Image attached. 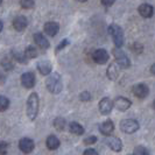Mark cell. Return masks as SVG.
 Wrapping results in <instances>:
<instances>
[{"label": "cell", "instance_id": "obj_1", "mask_svg": "<svg viewBox=\"0 0 155 155\" xmlns=\"http://www.w3.org/2000/svg\"><path fill=\"white\" fill-rule=\"evenodd\" d=\"M46 86L48 91L53 94H58L62 91L63 85H62V78L58 72H53L50 74L46 81Z\"/></svg>", "mask_w": 155, "mask_h": 155}, {"label": "cell", "instance_id": "obj_2", "mask_svg": "<svg viewBox=\"0 0 155 155\" xmlns=\"http://www.w3.org/2000/svg\"><path fill=\"white\" fill-rule=\"evenodd\" d=\"M40 107V98L39 94L36 92H31V96L27 99V117L31 121L36 119L38 113H39Z\"/></svg>", "mask_w": 155, "mask_h": 155}, {"label": "cell", "instance_id": "obj_3", "mask_svg": "<svg viewBox=\"0 0 155 155\" xmlns=\"http://www.w3.org/2000/svg\"><path fill=\"white\" fill-rule=\"evenodd\" d=\"M109 34L112 36V40H113V43H114L116 48H121L125 41L123 28L119 25L112 23L109 26Z\"/></svg>", "mask_w": 155, "mask_h": 155}, {"label": "cell", "instance_id": "obj_4", "mask_svg": "<svg viewBox=\"0 0 155 155\" xmlns=\"http://www.w3.org/2000/svg\"><path fill=\"white\" fill-rule=\"evenodd\" d=\"M112 54L114 56L116 63L118 64L119 68L121 69H128L131 67V61L127 57V55L125 54L124 51L120 48H113L112 49Z\"/></svg>", "mask_w": 155, "mask_h": 155}, {"label": "cell", "instance_id": "obj_5", "mask_svg": "<svg viewBox=\"0 0 155 155\" xmlns=\"http://www.w3.org/2000/svg\"><path fill=\"white\" fill-rule=\"evenodd\" d=\"M140 125L134 119H124L120 121V130L126 134H132L139 130Z\"/></svg>", "mask_w": 155, "mask_h": 155}, {"label": "cell", "instance_id": "obj_6", "mask_svg": "<svg viewBox=\"0 0 155 155\" xmlns=\"http://www.w3.org/2000/svg\"><path fill=\"white\" fill-rule=\"evenodd\" d=\"M132 93L139 99H145L149 94V87L145 83H139L132 87Z\"/></svg>", "mask_w": 155, "mask_h": 155}, {"label": "cell", "instance_id": "obj_7", "mask_svg": "<svg viewBox=\"0 0 155 155\" xmlns=\"http://www.w3.org/2000/svg\"><path fill=\"white\" fill-rule=\"evenodd\" d=\"M110 55L105 49H97L92 53V60L93 62L97 64H105L109 61Z\"/></svg>", "mask_w": 155, "mask_h": 155}, {"label": "cell", "instance_id": "obj_8", "mask_svg": "<svg viewBox=\"0 0 155 155\" xmlns=\"http://www.w3.org/2000/svg\"><path fill=\"white\" fill-rule=\"evenodd\" d=\"M113 110V101L109 97H104L99 101V111L103 116H109Z\"/></svg>", "mask_w": 155, "mask_h": 155}, {"label": "cell", "instance_id": "obj_9", "mask_svg": "<svg viewBox=\"0 0 155 155\" xmlns=\"http://www.w3.org/2000/svg\"><path fill=\"white\" fill-rule=\"evenodd\" d=\"M131 106H132V101L125 97H117L113 101V107H116L118 111H121V112L128 110Z\"/></svg>", "mask_w": 155, "mask_h": 155}, {"label": "cell", "instance_id": "obj_10", "mask_svg": "<svg viewBox=\"0 0 155 155\" xmlns=\"http://www.w3.org/2000/svg\"><path fill=\"white\" fill-rule=\"evenodd\" d=\"M35 82H36V78H35V75L31 71L22 74V76H21V84H22L23 87L31 89V87L35 86Z\"/></svg>", "mask_w": 155, "mask_h": 155}, {"label": "cell", "instance_id": "obj_11", "mask_svg": "<svg viewBox=\"0 0 155 155\" xmlns=\"http://www.w3.org/2000/svg\"><path fill=\"white\" fill-rule=\"evenodd\" d=\"M19 148H20V150L25 153V154H29L31 153L33 150H34V148H35V143H34V141L29 138H23L19 141Z\"/></svg>", "mask_w": 155, "mask_h": 155}, {"label": "cell", "instance_id": "obj_12", "mask_svg": "<svg viewBox=\"0 0 155 155\" xmlns=\"http://www.w3.org/2000/svg\"><path fill=\"white\" fill-rule=\"evenodd\" d=\"M105 143L109 146L113 152H121L123 149V142L117 137H107L105 139Z\"/></svg>", "mask_w": 155, "mask_h": 155}, {"label": "cell", "instance_id": "obj_13", "mask_svg": "<svg viewBox=\"0 0 155 155\" xmlns=\"http://www.w3.org/2000/svg\"><path fill=\"white\" fill-rule=\"evenodd\" d=\"M138 12H139V14L142 16V18L149 19V18H152L153 14H154V7H153L152 5L147 4V2H145V4H141L139 6Z\"/></svg>", "mask_w": 155, "mask_h": 155}, {"label": "cell", "instance_id": "obj_14", "mask_svg": "<svg viewBox=\"0 0 155 155\" xmlns=\"http://www.w3.org/2000/svg\"><path fill=\"white\" fill-rule=\"evenodd\" d=\"M114 131V124L112 120H105L104 123L99 124V132L105 135V137H109L111 135Z\"/></svg>", "mask_w": 155, "mask_h": 155}, {"label": "cell", "instance_id": "obj_15", "mask_svg": "<svg viewBox=\"0 0 155 155\" xmlns=\"http://www.w3.org/2000/svg\"><path fill=\"white\" fill-rule=\"evenodd\" d=\"M43 31H45V33L48 36H55L60 31V25L57 22H54V21L46 22L45 27H43Z\"/></svg>", "mask_w": 155, "mask_h": 155}, {"label": "cell", "instance_id": "obj_16", "mask_svg": "<svg viewBox=\"0 0 155 155\" xmlns=\"http://www.w3.org/2000/svg\"><path fill=\"white\" fill-rule=\"evenodd\" d=\"M34 42L38 47H40L41 49H48L50 47L49 41L47 40V38L42 34V33H35L34 34Z\"/></svg>", "mask_w": 155, "mask_h": 155}, {"label": "cell", "instance_id": "obj_17", "mask_svg": "<svg viewBox=\"0 0 155 155\" xmlns=\"http://www.w3.org/2000/svg\"><path fill=\"white\" fill-rule=\"evenodd\" d=\"M27 25H28V20H27L26 16H23V15L16 16L15 19L13 20V27H14V29L18 31H25L26 27H27Z\"/></svg>", "mask_w": 155, "mask_h": 155}, {"label": "cell", "instance_id": "obj_18", "mask_svg": "<svg viewBox=\"0 0 155 155\" xmlns=\"http://www.w3.org/2000/svg\"><path fill=\"white\" fill-rule=\"evenodd\" d=\"M38 70L42 76H49L51 74V70H53L51 63L49 61H41L38 63Z\"/></svg>", "mask_w": 155, "mask_h": 155}, {"label": "cell", "instance_id": "obj_19", "mask_svg": "<svg viewBox=\"0 0 155 155\" xmlns=\"http://www.w3.org/2000/svg\"><path fill=\"white\" fill-rule=\"evenodd\" d=\"M119 71H120V68L118 67V64L116 62H113L109 65L107 71H106V75H107L109 79L116 81L117 78H118V76H119Z\"/></svg>", "mask_w": 155, "mask_h": 155}, {"label": "cell", "instance_id": "obj_20", "mask_svg": "<svg viewBox=\"0 0 155 155\" xmlns=\"http://www.w3.org/2000/svg\"><path fill=\"white\" fill-rule=\"evenodd\" d=\"M46 145L50 150H55V149H57V148L60 147L61 142H60V139H58L56 135H53V134H51V135H49V137L47 138Z\"/></svg>", "mask_w": 155, "mask_h": 155}, {"label": "cell", "instance_id": "obj_21", "mask_svg": "<svg viewBox=\"0 0 155 155\" xmlns=\"http://www.w3.org/2000/svg\"><path fill=\"white\" fill-rule=\"evenodd\" d=\"M69 131L72 134H75V135H83L84 132H85L84 131V127L81 124L76 123V121H72V123L69 124Z\"/></svg>", "mask_w": 155, "mask_h": 155}, {"label": "cell", "instance_id": "obj_22", "mask_svg": "<svg viewBox=\"0 0 155 155\" xmlns=\"http://www.w3.org/2000/svg\"><path fill=\"white\" fill-rule=\"evenodd\" d=\"M23 54H25V56H26L27 60L35 58V57H38V49H36L34 46H28L27 48H26V50H25Z\"/></svg>", "mask_w": 155, "mask_h": 155}, {"label": "cell", "instance_id": "obj_23", "mask_svg": "<svg viewBox=\"0 0 155 155\" xmlns=\"http://www.w3.org/2000/svg\"><path fill=\"white\" fill-rule=\"evenodd\" d=\"M53 125H54V127L57 131H63L65 128V126H67V120L62 117H57V118L54 119V124Z\"/></svg>", "mask_w": 155, "mask_h": 155}, {"label": "cell", "instance_id": "obj_24", "mask_svg": "<svg viewBox=\"0 0 155 155\" xmlns=\"http://www.w3.org/2000/svg\"><path fill=\"white\" fill-rule=\"evenodd\" d=\"M9 107V99L5 96H0V112L6 111Z\"/></svg>", "mask_w": 155, "mask_h": 155}, {"label": "cell", "instance_id": "obj_25", "mask_svg": "<svg viewBox=\"0 0 155 155\" xmlns=\"http://www.w3.org/2000/svg\"><path fill=\"white\" fill-rule=\"evenodd\" d=\"M13 57H14V60H15L16 62L19 63H26L27 62V58H26V56L25 54L22 53H20V51H13Z\"/></svg>", "mask_w": 155, "mask_h": 155}, {"label": "cell", "instance_id": "obj_26", "mask_svg": "<svg viewBox=\"0 0 155 155\" xmlns=\"http://www.w3.org/2000/svg\"><path fill=\"white\" fill-rule=\"evenodd\" d=\"M1 65H2V68L6 70V71L13 70V68H14V64H13V62H12L9 58H4V60L1 61Z\"/></svg>", "mask_w": 155, "mask_h": 155}, {"label": "cell", "instance_id": "obj_27", "mask_svg": "<svg viewBox=\"0 0 155 155\" xmlns=\"http://www.w3.org/2000/svg\"><path fill=\"white\" fill-rule=\"evenodd\" d=\"M132 155H149V152L146 147H142V146H138V147L134 148Z\"/></svg>", "mask_w": 155, "mask_h": 155}, {"label": "cell", "instance_id": "obj_28", "mask_svg": "<svg viewBox=\"0 0 155 155\" xmlns=\"http://www.w3.org/2000/svg\"><path fill=\"white\" fill-rule=\"evenodd\" d=\"M131 50H132L133 53H135V54L140 55L142 51H143V46L141 45V43H138V42H135V43H133L132 46H131Z\"/></svg>", "mask_w": 155, "mask_h": 155}, {"label": "cell", "instance_id": "obj_29", "mask_svg": "<svg viewBox=\"0 0 155 155\" xmlns=\"http://www.w3.org/2000/svg\"><path fill=\"white\" fill-rule=\"evenodd\" d=\"M20 5H21L22 8L29 9V8H33L35 6V1H33V0H21L20 1Z\"/></svg>", "mask_w": 155, "mask_h": 155}, {"label": "cell", "instance_id": "obj_30", "mask_svg": "<svg viewBox=\"0 0 155 155\" xmlns=\"http://www.w3.org/2000/svg\"><path fill=\"white\" fill-rule=\"evenodd\" d=\"M69 45V40L68 39H64V40H62L60 43H58V46L56 47V49H55V53H58V51H61L62 49H64L65 47Z\"/></svg>", "mask_w": 155, "mask_h": 155}, {"label": "cell", "instance_id": "obj_31", "mask_svg": "<svg viewBox=\"0 0 155 155\" xmlns=\"http://www.w3.org/2000/svg\"><path fill=\"white\" fill-rule=\"evenodd\" d=\"M79 99L82 101H91V94L89 91H83L79 94Z\"/></svg>", "mask_w": 155, "mask_h": 155}, {"label": "cell", "instance_id": "obj_32", "mask_svg": "<svg viewBox=\"0 0 155 155\" xmlns=\"http://www.w3.org/2000/svg\"><path fill=\"white\" fill-rule=\"evenodd\" d=\"M97 140H98L97 137H94V135H90V137H87L86 139H84V143L87 145V146H90V145L96 143V142H97Z\"/></svg>", "mask_w": 155, "mask_h": 155}, {"label": "cell", "instance_id": "obj_33", "mask_svg": "<svg viewBox=\"0 0 155 155\" xmlns=\"http://www.w3.org/2000/svg\"><path fill=\"white\" fill-rule=\"evenodd\" d=\"M83 155H98V153H97V150L93 149V148H87L86 150H84Z\"/></svg>", "mask_w": 155, "mask_h": 155}, {"label": "cell", "instance_id": "obj_34", "mask_svg": "<svg viewBox=\"0 0 155 155\" xmlns=\"http://www.w3.org/2000/svg\"><path fill=\"white\" fill-rule=\"evenodd\" d=\"M101 4L104 6V7L109 8V7H111V6H113V5H114V1H101Z\"/></svg>", "mask_w": 155, "mask_h": 155}, {"label": "cell", "instance_id": "obj_35", "mask_svg": "<svg viewBox=\"0 0 155 155\" xmlns=\"http://www.w3.org/2000/svg\"><path fill=\"white\" fill-rule=\"evenodd\" d=\"M150 72L155 76V64H153V65L150 67Z\"/></svg>", "mask_w": 155, "mask_h": 155}, {"label": "cell", "instance_id": "obj_36", "mask_svg": "<svg viewBox=\"0 0 155 155\" xmlns=\"http://www.w3.org/2000/svg\"><path fill=\"white\" fill-rule=\"evenodd\" d=\"M2 28H4V23H2V21L0 20V31H2Z\"/></svg>", "mask_w": 155, "mask_h": 155}, {"label": "cell", "instance_id": "obj_37", "mask_svg": "<svg viewBox=\"0 0 155 155\" xmlns=\"http://www.w3.org/2000/svg\"><path fill=\"white\" fill-rule=\"evenodd\" d=\"M153 107H154V110H155V101H154V104H153Z\"/></svg>", "mask_w": 155, "mask_h": 155}, {"label": "cell", "instance_id": "obj_38", "mask_svg": "<svg viewBox=\"0 0 155 155\" xmlns=\"http://www.w3.org/2000/svg\"><path fill=\"white\" fill-rule=\"evenodd\" d=\"M1 4H2V1H1V0H0V6H1Z\"/></svg>", "mask_w": 155, "mask_h": 155}]
</instances>
